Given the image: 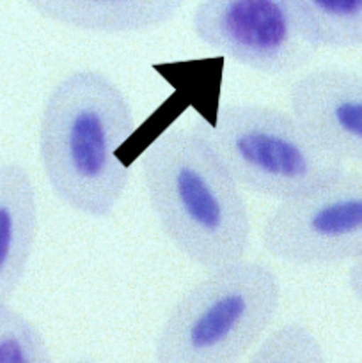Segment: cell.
Returning a JSON list of instances; mask_svg holds the SVG:
<instances>
[{
	"instance_id": "6da1fadb",
	"label": "cell",
	"mask_w": 362,
	"mask_h": 363,
	"mask_svg": "<svg viewBox=\"0 0 362 363\" xmlns=\"http://www.w3.org/2000/svg\"><path fill=\"white\" fill-rule=\"evenodd\" d=\"M153 213L170 243L195 264L219 269L245 259L251 218L209 126L170 128L142 155Z\"/></svg>"
},
{
	"instance_id": "7a4b0ae2",
	"label": "cell",
	"mask_w": 362,
	"mask_h": 363,
	"mask_svg": "<svg viewBox=\"0 0 362 363\" xmlns=\"http://www.w3.org/2000/svg\"><path fill=\"white\" fill-rule=\"evenodd\" d=\"M133 128L123 91L106 74H66L50 91L39 123V156L55 197L91 218L110 215L130 179L117 149Z\"/></svg>"
},
{
	"instance_id": "3957f363",
	"label": "cell",
	"mask_w": 362,
	"mask_h": 363,
	"mask_svg": "<svg viewBox=\"0 0 362 363\" xmlns=\"http://www.w3.org/2000/svg\"><path fill=\"white\" fill-rule=\"evenodd\" d=\"M280 286L256 261L213 269L176 301L155 342L156 363H236L268 330Z\"/></svg>"
},
{
	"instance_id": "277c9868",
	"label": "cell",
	"mask_w": 362,
	"mask_h": 363,
	"mask_svg": "<svg viewBox=\"0 0 362 363\" xmlns=\"http://www.w3.org/2000/svg\"><path fill=\"white\" fill-rule=\"evenodd\" d=\"M209 135L238 186L287 201L343 174L344 162L298 117L259 103L222 106Z\"/></svg>"
},
{
	"instance_id": "5b68a950",
	"label": "cell",
	"mask_w": 362,
	"mask_h": 363,
	"mask_svg": "<svg viewBox=\"0 0 362 363\" xmlns=\"http://www.w3.org/2000/svg\"><path fill=\"white\" fill-rule=\"evenodd\" d=\"M272 257L295 266H334L362 259V169L283 201L261 233Z\"/></svg>"
},
{
	"instance_id": "8992f818",
	"label": "cell",
	"mask_w": 362,
	"mask_h": 363,
	"mask_svg": "<svg viewBox=\"0 0 362 363\" xmlns=\"http://www.w3.org/2000/svg\"><path fill=\"white\" fill-rule=\"evenodd\" d=\"M192 27L204 46L270 77L295 73L314 53L290 0H204Z\"/></svg>"
},
{
	"instance_id": "52a82bcc",
	"label": "cell",
	"mask_w": 362,
	"mask_h": 363,
	"mask_svg": "<svg viewBox=\"0 0 362 363\" xmlns=\"http://www.w3.org/2000/svg\"><path fill=\"white\" fill-rule=\"evenodd\" d=\"M290 112L343 162L362 169V73L318 67L290 89Z\"/></svg>"
},
{
	"instance_id": "ba28073f",
	"label": "cell",
	"mask_w": 362,
	"mask_h": 363,
	"mask_svg": "<svg viewBox=\"0 0 362 363\" xmlns=\"http://www.w3.org/2000/svg\"><path fill=\"white\" fill-rule=\"evenodd\" d=\"M39 229L34 183L23 165L0 163V305L20 287Z\"/></svg>"
},
{
	"instance_id": "9c48e42d",
	"label": "cell",
	"mask_w": 362,
	"mask_h": 363,
	"mask_svg": "<svg viewBox=\"0 0 362 363\" xmlns=\"http://www.w3.org/2000/svg\"><path fill=\"white\" fill-rule=\"evenodd\" d=\"M28 6L53 23L89 34L123 35L155 30L172 20L177 0H34Z\"/></svg>"
},
{
	"instance_id": "30bf717a",
	"label": "cell",
	"mask_w": 362,
	"mask_h": 363,
	"mask_svg": "<svg viewBox=\"0 0 362 363\" xmlns=\"http://www.w3.org/2000/svg\"><path fill=\"white\" fill-rule=\"evenodd\" d=\"M298 28L312 48L362 46V0H290Z\"/></svg>"
},
{
	"instance_id": "8fae6325",
	"label": "cell",
	"mask_w": 362,
	"mask_h": 363,
	"mask_svg": "<svg viewBox=\"0 0 362 363\" xmlns=\"http://www.w3.org/2000/svg\"><path fill=\"white\" fill-rule=\"evenodd\" d=\"M247 363H327L322 342L309 326L286 323L270 333Z\"/></svg>"
},
{
	"instance_id": "7c38bea8",
	"label": "cell",
	"mask_w": 362,
	"mask_h": 363,
	"mask_svg": "<svg viewBox=\"0 0 362 363\" xmlns=\"http://www.w3.org/2000/svg\"><path fill=\"white\" fill-rule=\"evenodd\" d=\"M0 363H53L41 332L9 305H0Z\"/></svg>"
},
{
	"instance_id": "4fadbf2b",
	"label": "cell",
	"mask_w": 362,
	"mask_h": 363,
	"mask_svg": "<svg viewBox=\"0 0 362 363\" xmlns=\"http://www.w3.org/2000/svg\"><path fill=\"white\" fill-rule=\"evenodd\" d=\"M348 287L358 303H362V259L355 261L348 272Z\"/></svg>"
},
{
	"instance_id": "5bb4252c",
	"label": "cell",
	"mask_w": 362,
	"mask_h": 363,
	"mask_svg": "<svg viewBox=\"0 0 362 363\" xmlns=\"http://www.w3.org/2000/svg\"><path fill=\"white\" fill-rule=\"evenodd\" d=\"M64 363H99V362L94 360V358L82 357V358H75V360H70V362H64Z\"/></svg>"
}]
</instances>
